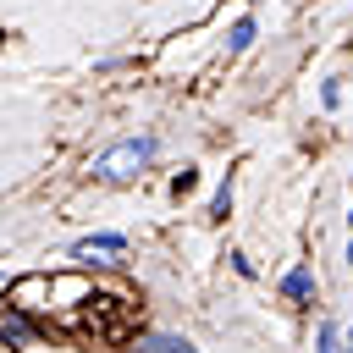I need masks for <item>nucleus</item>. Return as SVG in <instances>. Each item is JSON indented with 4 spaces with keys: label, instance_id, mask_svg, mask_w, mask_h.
I'll list each match as a JSON object with an SVG mask.
<instances>
[{
    "label": "nucleus",
    "instance_id": "nucleus-1",
    "mask_svg": "<svg viewBox=\"0 0 353 353\" xmlns=\"http://www.w3.org/2000/svg\"><path fill=\"white\" fill-rule=\"evenodd\" d=\"M160 149H165V138H160L154 127L121 132V138H110L105 149H94V154L83 160V176L99 182V188H132V182H143V176L154 171Z\"/></svg>",
    "mask_w": 353,
    "mask_h": 353
},
{
    "label": "nucleus",
    "instance_id": "nucleus-2",
    "mask_svg": "<svg viewBox=\"0 0 353 353\" xmlns=\"http://www.w3.org/2000/svg\"><path fill=\"white\" fill-rule=\"evenodd\" d=\"M132 237L116 232V226H99V232H83L66 243V265H88V270H121Z\"/></svg>",
    "mask_w": 353,
    "mask_h": 353
},
{
    "label": "nucleus",
    "instance_id": "nucleus-3",
    "mask_svg": "<svg viewBox=\"0 0 353 353\" xmlns=\"http://www.w3.org/2000/svg\"><path fill=\"white\" fill-rule=\"evenodd\" d=\"M0 303L17 309V314H28V320H44V325H50V270H22V276H11V281L0 287Z\"/></svg>",
    "mask_w": 353,
    "mask_h": 353
},
{
    "label": "nucleus",
    "instance_id": "nucleus-4",
    "mask_svg": "<svg viewBox=\"0 0 353 353\" xmlns=\"http://www.w3.org/2000/svg\"><path fill=\"white\" fill-rule=\"evenodd\" d=\"M276 298H281L287 309L309 314V309L320 303V276H314V265H309V259H292V265L276 276Z\"/></svg>",
    "mask_w": 353,
    "mask_h": 353
},
{
    "label": "nucleus",
    "instance_id": "nucleus-5",
    "mask_svg": "<svg viewBox=\"0 0 353 353\" xmlns=\"http://www.w3.org/2000/svg\"><path fill=\"white\" fill-rule=\"evenodd\" d=\"M121 353H204L193 336H182V331H160V325H143V331H132L127 336V347Z\"/></svg>",
    "mask_w": 353,
    "mask_h": 353
},
{
    "label": "nucleus",
    "instance_id": "nucleus-6",
    "mask_svg": "<svg viewBox=\"0 0 353 353\" xmlns=\"http://www.w3.org/2000/svg\"><path fill=\"white\" fill-rule=\"evenodd\" d=\"M254 44H259V17H254V11H237V17L221 28V55H226V61H243Z\"/></svg>",
    "mask_w": 353,
    "mask_h": 353
},
{
    "label": "nucleus",
    "instance_id": "nucleus-7",
    "mask_svg": "<svg viewBox=\"0 0 353 353\" xmlns=\"http://www.w3.org/2000/svg\"><path fill=\"white\" fill-rule=\"evenodd\" d=\"M232 204H237V171L226 165V171L215 176V188H210V204H204V221H210V226H226V215H232Z\"/></svg>",
    "mask_w": 353,
    "mask_h": 353
},
{
    "label": "nucleus",
    "instance_id": "nucleus-8",
    "mask_svg": "<svg viewBox=\"0 0 353 353\" xmlns=\"http://www.w3.org/2000/svg\"><path fill=\"white\" fill-rule=\"evenodd\" d=\"M22 353H94V347H83V342H72V336H61V331L50 325V331H44V336H33Z\"/></svg>",
    "mask_w": 353,
    "mask_h": 353
},
{
    "label": "nucleus",
    "instance_id": "nucleus-9",
    "mask_svg": "<svg viewBox=\"0 0 353 353\" xmlns=\"http://www.w3.org/2000/svg\"><path fill=\"white\" fill-rule=\"evenodd\" d=\"M342 83H347V77H336V72H331V77H320V110H325V116H336V110H342V99H347V88H342Z\"/></svg>",
    "mask_w": 353,
    "mask_h": 353
},
{
    "label": "nucleus",
    "instance_id": "nucleus-10",
    "mask_svg": "<svg viewBox=\"0 0 353 353\" xmlns=\"http://www.w3.org/2000/svg\"><path fill=\"white\" fill-rule=\"evenodd\" d=\"M165 193H171V199H193V193H199V165H176L171 182H165Z\"/></svg>",
    "mask_w": 353,
    "mask_h": 353
},
{
    "label": "nucleus",
    "instance_id": "nucleus-11",
    "mask_svg": "<svg viewBox=\"0 0 353 353\" xmlns=\"http://www.w3.org/2000/svg\"><path fill=\"white\" fill-rule=\"evenodd\" d=\"M314 353H342V325L336 320H320L314 325Z\"/></svg>",
    "mask_w": 353,
    "mask_h": 353
},
{
    "label": "nucleus",
    "instance_id": "nucleus-12",
    "mask_svg": "<svg viewBox=\"0 0 353 353\" xmlns=\"http://www.w3.org/2000/svg\"><path fill=\"white\" fill-rule=\"evenodd\" d=\"M226 270H232L237 281H259V265H254L243 248H232V254H226Z\"/></svg>",
    "mask_w": 353,
    "mask_h": 353
},
{
    "label": "nucleus",
    "instance_id": "nucleus-13",
    "mask_svg": "<svg viewBox=\"0 0 353 353\" xmlns=\"http://www.w3.org/2000/svg\"><path fill=\"white\" fill-rule=\"evenodd\" d=\"M342 265L353 270V232H347V243H342Z\"/></svg>",
    "mask_w": 353,
    "mask_h": 353
},
{
    "label": "nucleus",
    "instance_id": "nucleus-14",
    "mask_svg": "<svg viewBox=\"0 0 353 353\" xmlns=\"http://www.w3.org/2000/svg\"><path fill=\"white\" fill-rule=\"evenodd\" d=\"M0 342H6V303H0Z\"/></svg>",
    "mask_w": 353,
    "mask_h": 353
},
{
    "label": "nucleus",
    "instance_id": "nucleus-15",
    "mask_svg": "<svg viewBox=\"0 0 353 353\" xmlns=\"http://www.w3.org/2000/svg\"><path fill=\"white\" fill-rule=\"evenodd\" d=\"M342 221H347V232H353V204H347V215H342Z\"/></svg>",
    "mask_w": 353,
    "mask_h": 353
},
{
    "label": "nucleus",
    "instance_id": "nucleus-16",
    "mask_svg": "<svg viewBox=\"0 0 353 353\" xmlns=\"http://www.w3.org/2000/svg\"><path fill=\"white\" fill-rule=\"evenodd\" d=\"M347 193H353V171H347Z\"/></svg>",
    "mask_w": 353,
    "mask_h": 353
},
{
    "label": "nucleus",
    "instance_id": "nucleus-17",
    "mask_svg": "<svg viewBox=\"0 0 353 353\" xmlns=\"http://www.w3.org/2000/svg\"><path fill=\"white\" fill-rule=\"evenodd\" d=\"M0 287H6V281H0Z\"/></svg>",
    "mask_w": 353,
    "mask_h": 353
}]
</instances>
